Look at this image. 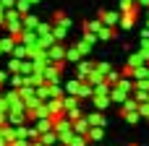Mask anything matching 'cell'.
Masks as SVG:
<instances>
[{
    "mask_svg": "<svg viewBox=\"0 0 149 146\" xmlns=\"http://www.w3.org/2000/svg\"><path fill=\"white\" fill-rule=\"evenodd\" d=\"M102 24H107V26L118 24V13H105V21H102Z\"/></svg>",
    "mask_w": 149,
    "mask_h": 146,
    "instance_id": "6da1fadb",
    "label": "cell"
},
{
    "mask_svg": "<svg viewBox=\"0 0 149 146\" xmlns=\"http://www.w3.org/2000/svg\"><path fill=\"white\" fill-rule=\"evenodd\" d=\"M147 24H149V10H147Z\"/></svg>",
    "mask_w": 149,
    "mask_h": 146,
    "instance_id": "7a4b0ae2",
    "label": "cell"
}]
</instances>
